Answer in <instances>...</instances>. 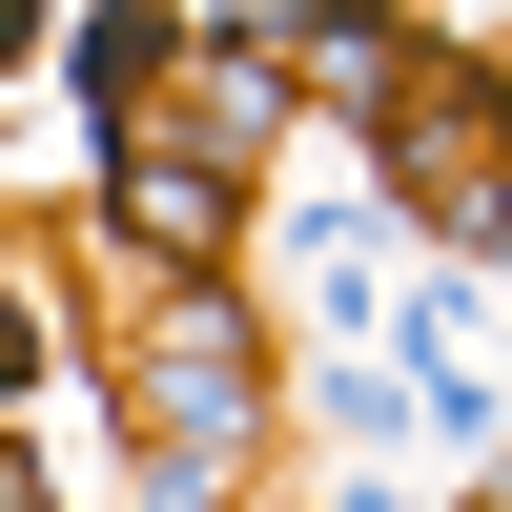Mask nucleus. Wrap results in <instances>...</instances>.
<instances>
[{
	"label": "nucleus",
	"instance_id": "1",
	"mask_svg": "<svg viewBox=\"0 0 512 512\" xmlns=\"http://www.w3.org/2000/svg\"><path fill=\"white\" fill-rule=\"evenodd\" d=\"M123 226H144L164 267H205V246H226V185H205V164H123Z\"/></svg>",
	"mask_w": 512,
	"mask_h": 512
}]
</instances>
